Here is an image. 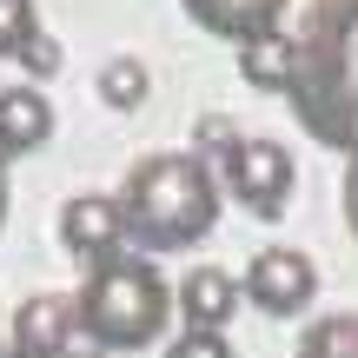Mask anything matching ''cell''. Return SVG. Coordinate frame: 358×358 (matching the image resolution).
Masks as SVG:
<instances>
[{"instance_id":"obj_17","label":"cell","mask_w":358,"mask_h":358,"mask_svg":"<svg viewBox=\"0 0 358 358\" xmlns=\"http://www.w3.org/2000/svg\"><path fill=\"white\" fill-rule=\"evenodd\" d=\"M0 358H34V352H20V345H0Z\"/></svg>"},{"instance_id":"obj_16","label":"cell","mask_w":358,"mask_h":358,"mask_svg":"<svg viewBox=\"0 0 358 358\" xmlns=\"http://www.w3.org/2000/svg\"><path fill=\"white\" fill-rule=\"evenodd\" d=\"M345 226H352V239H358V153L345 159Z\"/></svg>"},{"instance_id":"obj_6","label":"cell","mask_w":358,"mask_h":358,"mask_svg":"<svg viewBox=\"0 0 358 358\" xmlns=\"http://www.w3.org/2000/svg\"><path fill=\"white\" fill-rule=\"evenodd\" d=\"M60 245H66L87 272L100 266V259H113L120 245H127L113 192H80V199H66V206H60Z\"/></svg>"},{"instance_id":"obj_5","label":"cell","mask_w":358,"mask_h":358,"mask_svg":"<svg viewBox=\"0 0 358 358\" xmlns=\"http://www.w3.org/2000/svg\"><path fill=\"white\" fill-rule=\"evenodd\" d=\"M312 292H319V272H312V259L299 245H266L239 272V299H252L266 319H299L312 306Z\"/></svg>"},{"instance_id":"obj_4","label":"cell","mask_w":358,"mask_h":358,"mask_svg":"<svg viewBox=\"0 0 358 358\" xmlns=\"http://www.w3.org/2000/svg\"><path fill=\"white\" fill-rule=\"evenodd\" d=\"M199 146L219 159V186L245 206L252 219H279L292 206V153L279 140H252L232 120H199Z\"/></svg>"},{"instance_id":"obj_19","label":"cell","mask_w":358,"mask_h":358,"mask_svg":"<svg viewBox=\"0 0 358 358\" xmlns=\"http://www.w3.org/2000/svg\"><path fill=\"white\" fill-rule=\"evenodd\" d=\"M73 358H100V352H73Z\"/></svg>"},{"instance_id":"obj_9","label":"cell","mask_w":358,"mask_h":358,"mask_svg":"<svg viewBox=\"0 0 358 358\" xmlns=\"http://www.w3.org/2000/svg\"><path fill=\"white\" fill-rule=\"evenodd\" d=\"M179 312H186V332H226L232 312H239V279L226 266H199L179 285Z\"/></svg>"},{"instance_id":"obj_2","label":"cell","mask_w":358,"mask_h":358,"mask_svg":"<svg viewBox=\"0 0 358 358\" xmlns=\"http://www.w3.org/2000/svg\"><path fill=\"white\" fill-rule=\"evenodd\" d=\"M120 232L146 252H186L219 226V179L199 153H146L113 192Z\"/></svg>"},{"instance_id":"obj_8","label":"cell","mask_w":358,"mask_h":358,"mask_svg":"<svg viewBox=\"0 0 358 358\" xmlns=\"http://www.w3.org/2000/svg\"><path fill=\"white\" fill-rule=\"evenodd\" d=\"M186 13H192V27H206L213 40L245 47V40H259V34H279L285 0H186Z\"/></svg>"},{"instance_id":"obj_18","label":"cell","mask_w":358,"mask_h":358,"mask_svg":"<svg viewBox=\"0 0 358 358\" xmlns=\"http://www.w3.org/2000/svg\"><path fill=\"white\" fill-rule=\"evenodd\" d=\"M0 226H7V179H0Z\"/></svg>"},{"instance_id":"obj_11","label":"cell","mask_w":358,"mask_h":358,"mask_svg":"<svg viewBox=\"0 0 358 358\" xmlns=\"http://www.w3.org/2000/svg\"><path fill=\"white\" fill-rule=\"evenodd\" d=\"M239 80L259 93H285V80H292V34H259L239 47Z\"/></svg>"},{"instance_id":"obj_12","label":"cell","mask_w":358,"mask_h":358,"mask_svg":"<svg viewBox=\"0 0 358 358\" xmlns=\"http://www.w3.org/2000/svg\"><path fill=\"white\" fill-rule=\"evenodd\" d=\"M299 358H358V312H332L299 338Z\"/></svg>"},{"instance_id":"obj_15","label":"cell","mask_w":358,"mask_h":358,"mask_svg":"<svg viewBox=\"0 0 358 358\" xmlns=\"http://www.w3.org/2000/svg\"><path fill=\"white\" fill-rule=\"evenodd\" d=\"M166 358H239V352L226 345V332H179L166 345Z\"/></svg>"},{"instance_id":"obj_10","label":"cell","mask_w":358,"mask_h":358,"mask_svg":"<svg viewBox=\"0 0 358 358\" xmlns=\"http://www.w3.org/2000/svg\"><path fill=\"white\" fill-rule=\"evenodd\" d=\"M53 133V106L40 87H0V153H34Z\"/></svg>"},{"instance_id":"obj_1","label":"cell","mask_w":358,"mask_h":358,"mask_svg":"<svg viewBox=\"0 0 358 358\" xmlns=\"http://www.w3.org/2000/svg\"><path fill=\"white\" fill-rule=\"evenodd\" d=\"M285 100L319 146L358 153V0H312L306 7L292 34Z\"/></svg>"},{"instance_id":"obj_14","label":"cell","mask_w":358,"mask_h":358,"mask_svg":"<svg viewBox=\"0 0 358 358\" xmlns=\"http://www.w3.org/2000/svg\"><path fill=\"white\" fill-rule=\"evenodd\" d=\"M100 100L120 106V113H133V106L146 100V66H140V60H113V66L100 73Z\"/></svg>"},{"instance_id":"obj_3","label":"cell","mask_w":358,"mask_h":358,"mask_svg":"<svg viewBox=\"0 0 358 358\" xmlns=\"http://www.w3.org/2000/svg\"><path fill=\"white\" fill-rule=\"evenodd\" d=\"M173 319V285L159 279L153 259L140 252H113L80 279L73 292V332L87 338L93 352H140L166 332Z\"/></svg>"},{"instance_id":"obj_13","label":"cell","mask_w":358,"mask_h":358,"mask_svg":"<svg viewBox=\"0 0 358 358\" xmlns=\"http://www.w3.org/2000/svg\"><path fill=\"white\" fill-rule=\"evenodd\" d=\"M40 40L34 0H0V60H27V47Z\"/></svg>"},{"instance_id":"obj_7","label":"cell","mask_w":358,"mask_h":358,"mask_svg":"<svg viewBox=\"0 0 358 358\" xmlns=\"http://www.w3.org/2000/svg\"><path fill=\"white\" fill-rule=\"evenodd\" d=\"M73 299L66 292H34L20 312H13V345L34 352V358H73Z\"/></svg>"}]
</instances>
